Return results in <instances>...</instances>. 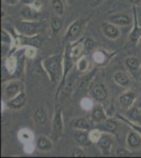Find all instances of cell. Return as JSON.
Returning <instances> with one entry per match:
<instances>
[{
    "label": "cell",
    "mask_w": 141,
    "mask_h": 158,
    "mask_svg": "<svg viewBox=\"0 0 141 158\" xmlns=\"http://www.w3.org/2000/svg\"><path fill=\"white\" fill-rule=\"evenodd\" d=\"M37 148L40 151H50L53 148V143L48 137L39 136V138L37 139Z\"/></svg>",
    "instance_id": "obj_12"
},
{
    "label": "cell",
    "mask_w": 141,
    "mask_h": 158,
    "mask_svg": "<svg viewBox=\"0 0 141 158\" xmlns=\"http://www.w3.org/2000/svg\"><path fill=\"white\" fill-rule=\"evenodd\" d=\"M16 1L17 0H4V2H6V4H14Z\"/></svg>",
    "instance_id": "obj_32"
},
{
    "label": "cell",
    "mask_w": 141,
    "mask_h": 158,
    "mask_svg": "<svg viewBox=\"0 0 141 158\" xmlns=\"http://www.w3.org/2000/svg\"><path fill=\"white\" fill-rule=\"evenodd\" d=\"M73 156L74 157H81L84 156V152L81 149H76L75 151L73 152Z\"/></svg>",
    "instance_id": "obj_29"
},
{
    "label": "cell",
    "mask_w": 141,
    "mask_h": 158,
    "mask_svg": "<svg viewBox=\"0 0 141 158\" xmlns=\"http://www.w3.org/2000/svg\"><path fill=\"white\" fill-rule=\"evenodd\" d=\"M131 2H132V3H138V2H140L141 0H130Z\"/></svg>",
    "instance_id": "obj_33"
},
{
    "label": "cell",
    "mask_w": 141,
    "mask_h": 158,
    "mask_svg": "<svg viewBox=\"0 0 141 158\" xmlns=\"http://www.w3.org/2000/svg\"><path fill=\"white\" fill-rule=\"evenodd\" d=\"M103 27V33L104 35L110 38V39H116L119 36V30L117 29L115 25L110 24V23H103L102 24Z\"/></svg>",
    "instance_id": "obj_9"
},
{
    "label": "cell",
    "mask_w": 141,
    "mask_h": 158,
    "mask_svg": "<svg viewBox=\"0 0 141 158\" xmlns=\"http://www.w3.org/2000/svg\"><path fill=\"white\" fill-rule=\"evenodd\" d=\"M52 6H53V9L55 13L57 15H62L63 12H64V6H63V2L62 0H53L52 2Z\"/></svg>",
    "instance_id": "obj_23"
},
{
    "label": "cell",
    "mask_w": 141,
    "mask_h": 158,
    "mask_svg": "<svg viewBox=\"0 0 141 158\" xmlns=\"http://www.w3.org/2000/svg\"><path fill=\"white\" fill-rule=\"evenodd\" d=\"M38 12L37 10H34L32 9L31 6H23L21 10V16L23 17L25 19H29V20H32V19H36L38 17Z\"/></svg>",
    "instance_id": "obj_14"
},
{
    "label": "cell",
    "mask_w": 141,
    "mask_h": 158,
    "mask_svg": "<svg viewBox=\"0 0 141 158\" xmlns=\"http://www.w3.org/2000/svg\"><path fill=\"white\" fill-rule=\"evenodd\" d=\"M127 154H129V153H127V151H125V150H122V149L117 150V152H116L117 156H126Z\"/></svg>",
    "instance_id": "obj_30"
},
{
    "label": "cell",
    "mask_w": 141,
    "mask_h": 158,
    "mask_svg": "<svg viewBox=\"0 0 141 158\" xmlns=\"http://www.w3.org/2000/svg\"><path fill=\"white\" fill-rule=\"evenodd\" d=\"M101 127L104 130L109 131V132H114V131H116L118 124H117V122L115 120H110V119H107V120H106L103 123H102Z\"/></svg>",
    "instance_id": "obj_24"
},
{
    "label": "cell",
    "mask_w": 141,
    "mask_h": 158,
    "mask_svg": "<svg viewBox=\"0 0 141 158\" xmlns=\"http://www.w3.org/2000/svg\"><path fill=\"white\" fill-rule=\"evenodd\" d=\"M127 146L132 149H139L141 147V137L140 135L135 131H131L127 135Z\"/></svg>",
    "instance_id": "obj_7"
},
{
    "label": "cell",
    "mask_w": 141,
    "mask_h": 158,
    "mask_svg": "<svg viewBox=\"0 0 141 158\" xmlns=\"http://www.w3.org/2000/svg\"><path fill=\"white\" fill-rule=\"evenodd\" d=\"M25 101H27V96H25V94L22 92V93H19L18 95L15 96V97L11 99V100H9L7 106H9V108H11V109L17 110V109L22 108V106H24Z\"/></svg>",
    "instance_id": "obj_3"
},
{
    "label": "cell",
    "mask_w": 141,
    "mask_h": 158,
    "mask_svg": "<svg viewBox=\"0 0 141 158\" xmlns=\"http://www.w3.org/2000/svg\"><path fill=\"white\" fill-rule=\"evenodd\" d=\"M103 0H91V6H98L102 3Z\"/></svg>",
    "instance_id": "obj_31"
},
{
    "label": "cell",
    "mask_w": 141,
    "mask_h": 158,
    "mask_svg": "<svg viewBox=\"0 0 141 158\" xmlns=\"http://www.w3.org/2000/svg\"><path fill=\"white\" fill-rule=\"evenodd\" d=\"M115 81L118 83L119 85L122 86H127L130 85V78L122 72H117L114 76Z\"/></svg>",
    "instance_id": "obj_18"
},
{
    "label": "cell",
    "mask_w": 141,
    "mask_h": 158,
    "mask_svg": "<svg viewBox=\"0 0 141 158\" xmlns=\"http://www.w3.org/2000/svg\"><path fill=\"white\" fill-rule=\"evenodd\" d=\"M43 67L48 72V76L51 78L52 82H56L59 78V73H60V63H59V58L57 56H52V57L47 58L43 61Z\"/></svg>",
    "instance_id": "obj_1"
},
{
    "label": "cell",
    "mask_w": 141,
    "mask_h": 158,
    "mask_svg": "<svg viewBox=\"0 0 141 158\" xmlns=\"http://www.w3.org/2000/svg\"><path fill=\"white\" fill-rule=\"evenodd\" d=\"M98 146L100 149L102 150V152L104 153H109L110 150L112 149V146H113V139L110 135L107 134H102L100 136V138L98 141Z\"/></svg>",
    "instance_id": "obj_4"
},
{
    "label": "cell",
    "mask_w": 141,
    "mask_h": 158,
    "mask_svg": "<svg viewBox=\"0 0 141 158\" xmlns=\"http://www.w3.org/2000/svg\"><path fill=\"white\" fill-rule=\"evenodd\" d=\"M34 120L36 123L38 124H44L48 120V115H47V111L42 108V106H39L35 110L34 112Z\"/></svg>",
    "instance_id": "obj_10"
},
{
    "label": "cell",
    "mask_w": 141,
    "mask_h": 158,
    "mask_svg": "<svg viewBox=\"0 0 141 158\" xmlns=\"http://www.w3.org/2000/svg\"><path fill=\"white\" fill-rule=\"evenodd\" d=\"M74 136H75L76 141L78 142V143H80V144H83V146H89V144L91 143V141H92L91 137H89V134L83 132V130H82V131L76 132Z\"/></svg>",
    "instance_id": "obj_13"
},
{
    "label": "cell",
    "mask_w": 141,
    "mask_h": 158,
    "mask_svg": "<svg viewBox=\"0 0 141 158\" xmlns=\"http://www.w3.org/2000/svg\"><path fill=\"white\" fill-rule=\"evenodd\" d=\"M82 24H83V19H78V20H76L75 22H73L68 31L66 38H70V39L75 38L77 35L79 34V32H80L81 27H82Z\"/></svg>",
    "instance_id": "obj_8"
},
{
    "label": "cell",
    "mask_w": 141,
    "mask_h": 158,
    "mask_svg": "<svg viewBox=\"0 0 141 158\" xmlns=\"http://www.w3.org/2000/svg\"><path fill=\"white\" fill-rule=\"evenodd\" d=\"M93 118L97 121H101L106 119V115H104V111L101 106H96L93 110Z\"/></svg>",
    "instance_id": "obj_21"
},
{
    "label": "cell",
    "mask_w": 141,
    "mask_h": 158,
    "mask_svg": "<svg viewBox=\"0 0 141 158\" xmlns=\"http://www.w3.org/2000/svg\"><path fill=\"white\" fill-rule=\"evenodd\" d=\"M38 24L33 22H19L17 24V29L25 35H33L37 32Z\"/></svg>",
    "instance_id": "obj_5"
},
{
    "label": "cell",
    "mask_w": 141,
    "mask_h": 158,
    "mask_svg": "<svg viewBox=\"0 0 141 158\" xmlns=\"http://www.w3.org/2000/svg\"><path fill=\"white\" fill-rule=\"evenodd\" d=\"M73 85H74V81L72 80H68L66 82L63 83V85L61 86V97H66V96L70 95L72 89H73Z\"/></svg>",
    "instance_id": "obj_20"
},
{
    "label": "cell",
    "mask_w": 141,
    "mask_h": 158,
    "mask_svg": "<svg viewBox=\"0 0 141 158\" xmlns=\"http://www.w3.org/2000/svg\"><path fill=\"white\" fill-rule=\"evenodd\" d=\"M83 47H84V49H85V51L92 50V49H93V47H94V41L92 39H86L85 42H84Z\"/></svg>",
    "instance_id": "obj_28"
},
{
    "label": "cell",
    "mask_w": 141,
    "mask_h": 158,
    "mask_svg": "<svg viewBox=\"0 0 141 158\" xmlns=\"http://www.w3.org/2000/svg\"><path fill=\"white\" fill-rule=\"evenodd\" d=\"M138 108H139V110H140V112H141V103L139 104V106H138Z\"/></svg>",
    "instance_id": "obj_35"
},
{
    "label": "cell",
    "mask_w": 141,
    "mask_h": 158,
    "mask_svg": "<svg viewBox=\"0 0 141 158\" xmlns=\"http://www.w3.org/2000/svg\"><path fill=\"white\" fill-rule=\"evenodd\" d=\"M92 96L98 101L104 100L107 97V90L103 85H95L92 90Z\"/></svg>",
    "instance_id": "obj_6"
},
{
    "label": "cell",
    "mask_w": 141,
    "mask_h": 158,
    "mask_svg": "<svg viewBox=\"0 0 141 158\" xmlns=\"http://www.w3.org/2000/svg\"><path fill=\"white\" fill-rule=\"evenodd\" d=\"M88 67H89V63H88V60H86V59H81L78 62L79 71H85L86 69H88Z\"/></svg>",
    "instance_id": "obj_27"
},
{
    "label": "cell",
    "mask_w": 141,
    "mask_h": 158,
    "mask_svg": "<svg viewBox=\"0 0 141 158\" xmlns=\"http://www.w3.org/2000/svg\"><path fill=\"white\" fill-rule=\"evenodd\" d=\"M100 136H101V134H100L99 131H97V130H95V131H92L91 133H89V137H91V140L92 141H98Z\"/></svg>",
    "instance_id": "obj_26"
},
{
    "label": "cell",
    "mask_w": 141,
    "mask_h": 158,
    "mask_svg": "<svg viewBox=\"0 0 141 158\" xmlns=\"http://www.w3.org/2000/svg\"><path fill=\"white\" fill-rule=\"evenodd\" d=\"M72 126L74 127L75 129H78V130H83V131H88L91 128L89 126V122L84 118H77L75 120L73 121Z\"/></svg>",
    "instance_id": "obj_17"
},
{
    "label": "cell",
    "mask_w": 141,
    "mask_h": 158,
    "mask_svg": "<svg viewBox=\"0 0 141 158\" xmlns=\"http://www.w3.org/2000/svg\"><path fill=\"white\" fill-rule=\"evenodd\" d=\"M109 20L113 23H116L118 25H127L130 24L131 20L129 16H125V15H116V16L110 17Z\"/></svg>",
    "instance_id": "obj_16"
},
{
    "label": "cell",
    "mask_w": 141,
    "mask_h": 158,
    "mask_svg": "<svg viewBox=\"0 0 141 158\" xmlns=\"http://www.w3.org/2000/svg\"><path fill=\"white\" fill-rule=\"evenodd\" d=\"M131 115H132V117L135 119V120H140L141 121V112H140V110L138 106L133 110L132 113H131Z\"/></svg>",
    "instance_id": "obj_25"
},
{
    "label": "cell",
    "mask_w": 141,
    "mask_h": 158,
    "mask_svg": "<svg viewBox=\"0 0 141 158\" xmlns=\"http://www.w3.org/2000/svg\"><path fill=\"white\" fill-rule=\"evenodd\" d=\"M20 83L19 82H11L7 85V86L6 88V94L9 97H14L19 94L20 91Z\"/></svg>",
    "instance_id": "obj_15"
},
{
    "label": "cell",
    "mask_w": 141,
    "mask_h": 158,
    "mask_svg": "<svg viewBox=\"0 0 141 158\" xmlns=\"http://www.w3.org/2000/svg\"><path fill=\"white\" fill-rule=\"evenodd\" d=\"M136 130H137L138 132H140V133H141V127H136Z\"/></svg>",
    "instance_id": "obj_34"
},
{
    "label": "cell",
    "mask_w": 141,
    "mask_h": 158,
    "mask_svg": "<svg viewBox=\"0 0 141 158\" xmlns=\"http://www.w3.org/2000/svg\"><path fill=\"white\" fill-rule=\"evenodd\" d=\"M134 99H135V94L132 93V92H127V93H124L120 96L119 102L123 108L129 109L133 104V102H134Z\"/></svg>",
    "instance_id": "obj_11"
},
{
    "label": "cell",
    "mask_w": 141,
    "mask_h": 158,
    "mask_svg": "<svg viewBox=\"0 0 141 158\" xmlns=\"http://www.w3.org/2000/svg\"><path fill=\"white\" fill-rule=\"evenodd\" d=\"M62 20H61L59 17L54 16L52 17V21H51V27H52V31L54 32V34H57V33L60 31V29L62 27Z\"/></svg>",
    "instance_id": "obj_19"
},
{
    "label": "cell",
    "mask_w": 141,
    "mask_h": 158,
    "mask_svg": "<svg viewBox=\"0 0 141 158\" xmlns=\"http://www.w3.org/2000/svg\"><path fill=\"white\" fill-rule=\"evenodd\" d=\"M53 129L56 134H61L63 131V119H62V110L58 108L56 110L55 116L53 120Z\"/></svg>",
    "instance_id": "obj_2"
},
{
    "label": "cell",
    "mask_w": 141,
    "mask_h": 158,
    "mask_svg": "<svg viewBox=\"0 0 141 158\" xmlns=\"http://www.w3.org/2000/svg\"><path fill=\"white\" fill-rule=\"evenodd\" d=\"M125 63H126L127 68L131 69L132 71L138 70V68H139V65H140L139 60L135 57H127L126 60H125Z\"/></svg>",
    "instance_id": "obj_22"
}]
</instances>
